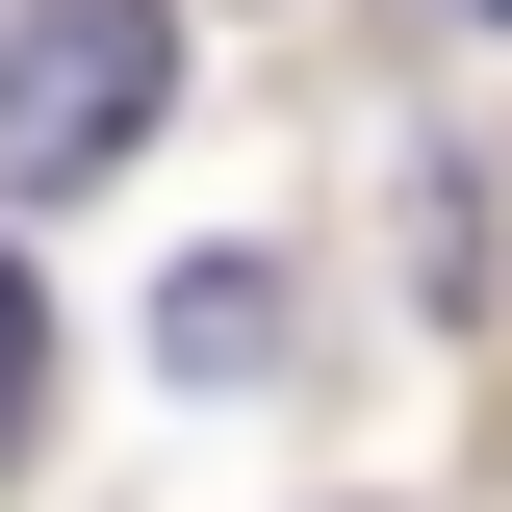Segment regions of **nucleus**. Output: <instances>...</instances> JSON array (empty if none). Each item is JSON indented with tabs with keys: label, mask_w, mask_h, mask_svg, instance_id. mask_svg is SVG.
I'll return each instance as SVG.
<instances>
[{
	"label": "nucleus",
	"mask_w": 512,
	"mask_h": 512,
	"mask_svg": "<svg viewBox=\"0 0 512 512\" xmlns=\"http://www.w3.org/2000/svg\"><path fill=\"white\" fill-rule=\"evenodd\" d=\"M154 77H180V0H26L0 26V205L128 180L154 154Z\"/></svg>",
	"instance_id": "obj_1"
},
{
	"label": "nucleus",
	"mask_w": 512,
	"mask_h": 512,
	"mask_svg": "<svg viewBox=\"0 0 512 512\" xmlns=\"http://www.w3.org/2000/svg\"><path fill=\"white\" fill-rule=\"evenodd\" d=\"M154 359H180V384H256V359H282V256H180Z\"/></svg>",
	"instance_id": "obj_2"
},
{
	"label": "nucleus",
	"mask_w": 512,
	"mask_h": 512,
	"mask_svg": "<svg viewBox=\"0 0 512 512\" xmlns=\"http://www.w3.org/2000/svg\"><path fill=\"white\" fill-rule=\"evenodd\" d=\"M26 333H52V308H26V256H0V436H26Z\"/></svg>",
	"instance_id": "obj_3"
},
{
	"label": "nucleus",
	"mask_w": 512,
	"mask_h": 512,
	"mask_svg": "<svg viewBox=\"0 0 512 512\" xmlns=\"http://www.w3.org/2000/svg\"><path fill=\"white\" fill-rule=\"evenodd\" d=\"M461 26H512V0H461Z\"/></svg>",
	"instance_id": "obj_4"
}]
</instances>
